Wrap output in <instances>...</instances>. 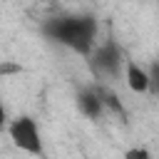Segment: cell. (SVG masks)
Masks as SVG:
<instances>
[{
	"instance_id": "cell-1",
	"label": "cell",
	"mask_w": 159,
	"mask_h": 159,
	"mask_svg": "<svg viewBox=\"0 0 159 159\" xmlns=\"http://www.w3.org/2000/svg\"><path fill=\"white\" fill-rule=\"evenodd\" d=\"M42 35L60 47H67L82 57H89V52L97 45L99 22L89 12H65V15H55L45 20Z\"/></svg>"
},
{
	"instance_id": "cell-2",
	"label": "cell",
	"mask_w": 159,
	"mask_h": 159,
	"mask_svg": "<svg viewBox=\"0 0 159 159\" xmlns=\"http://www.w3.org/2000/svg\"><path fill=\"white\" fill-rule=\"evenodd\" d=\"M7 134L15 149L30 154V157H45V144H42V132L35 117L30 114H17L7 124Z\"/></svg>"
},
{
	"instance_id": "cell-3",
	"label": "cell",
	"mask_w": 159,
	"mask_h": 159,
	"mask_svg": "<svg viewBox=\"0 0 159 159\" xmlns=\"http://www.w3.org/2000/svg\"><path fill=\"white\" fill-rule=\"evenodd\" d=\"M89 65L92 70L99 75V77H107V80H119L124 77V52L122 47L114 42V40H104V42H97L94 50L89 52Z\"/></svg>"
},
{
	"instance_id": "cell-4",
	"label": "cell",
	"mask_w": 159,
	"mask_h": 159,
	"mask_svg": "<svg viewBox=\"0 0 159 159\" xmlns=\"http://www.w3.org/2000/svg\"><path fill=\"white\" fill-rule=\"evenodd\" d=\"M77 102V109L80 114H84L87 119H99L107 109H104V99H102V92L97 84H89V87H82L75 97Z\"/></svg>"
},
{
	"instance_id": "cell-5",
	"label": "cell",
	"mask_w": 159,
	"mask_h": 159,
	"mask_svg": "<svg viewBox=\"0 0 159 159\" xmlns=\"http://www.w3.org/2000/svg\"><path fill=\"white\" fill-rule=\"evenodd\" d=\"M124 82H127V87H129L134 94H147L149 87H152L149 67H142L139 62L127 60V65H124Z\"/></svg>"
},
{
	"instance_id": "cell-6",
	"label": "cell",
	"mask_w": 159,
	"mask_h": 159,
	"mask_svg": "<svg viewBox=\"0 0 159 159\" xmlns=\"http://www.w3.org/2000/svg\"><path fill=\"white\" fill-rule=\"evenodd\" d=\"M99 92H102V99H104V109L107 112H114V114H124V104H122V99L112 92V89H107V87H99Z\"/></svg>"
},
{
	"instance_id": "cell-7",
	"label": "cell",
	"mask_w": 159,
	"mask_h": 159,
	"mask_svg": "<svg viewBox=\"0 0 159 159\" xmlns=\"http://www.w3.org/2000/svg\"><path fill=\"white\" fill-rule=\"evenodd\" d=\"M149 80H152V87H149V92L159 97V60H154V62L149 65Z\"/></svg>"
},
{
	"instance_id": "cell-8",
	"label": "cell",
	"mask_w": 159,
	"mask_h": 159,
	"mask_svg": "<svg viewBox=\"0 0 159 159\" xmlns=\"http://www.w3.org/2000/svg\"><path fill=\"white\" fill-rule=\"evenodd\" d=\"M124 159H152V152L147 147H129L124 152Z\"/></svg>"
},
{
	"instance_id": "cell-9",
	"label": "cell",
	"mask_w": 159,
	"mask_h": 159,
	"mask_svg": "<svg viewBox=\"0 0 159 159\" xmlns=\"http://www.w3.org/2000/svg\"><path fill=\"white\" fill-rule=\"evenodd\" d=\"M7 124H10V117H7V109H5V104H2V99H0V132H5Z\"/></svg>"
}]
</instances>
